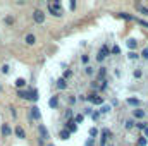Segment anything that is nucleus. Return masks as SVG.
I'll list each match as a JSON object with an SVG mask.
<instances>
[{"label": "nucleus", "instance_id": "1", "mask_svg": "<svg viewBox=\"0 0 148 146\" xmlns=\"http://www.w3.org/2000/svg\"><path fill=\"white\" fill-rule=\"evenodd\" d=\"M48 10H50V14H53V16H62V5H60V2H50L48 3Z\"/></svg>", "mask_w": 148, "mask_h": 146}, {"label": "nucleus", "instance_id": "2", "mask_svg": "<svg viewBox=\"0 0 148 146\" xmlns=\"http://www.w3.org/2000/svg\"><path fill=\"white\" fill-rule=\"evenodd\" d=\"M33 19H35V23L41 24V23H45V14H43L41 10H35V12H33Z\"/></svg>", "mask_w": 148, "mask_h": 146}, {"label": "nucleus", "instance_id": "3", "mask_svg": "<svg viewBox=\"0 0 148 146\" xmlns=\"http://www.w3.org/2000/svg\"><path fill=\"white\" fill-rule=\"evenodd\" d=\"M86 100L91 102V103H95V105H102V103H103V98H102V96H95V95L86 96Z\"/></svg>", "mask_w": 148, "mask_h": 146}, {"label": "nucleus", "instance_id": "4", "mask_svg": "<svg viewBox=\"0 0 148 146\" xmlns=\"http://www.w3.org/2000/svg\"><path fill=\"white\" fill-rule=\"evenodd\" d=\"M107 55H109V46H102V48H100V52H98V57H97V59H98V62H102Z\"/></svg>", "mask_w": 148, "mask_h": 146}, {"label": "nucleus", "instance_id": "5", "mask_svg": "<svg viewBox=\"0 0 148 146\" xmlns=\"http://www.w3.org/2000/svg\"><path fill=\"white\" fill-rule=\"evenodd\" d=\"M38 132H40L41 139H47V138H48V131H47V127H45V126H40V127H38Z\"/></svg>", "mask_w": 148, "mask_h": 146}, {"label": "nucleus", "instance_id": "6", "mask_svg": "<svg viewBox=\"0 0 148 146\" xmlns=\"http://www.w3.org/2000/svg\"><path fill=\"white\" fill-rule=\"evenodd\" d=\"M31 117H33L35 120H40L41 113H40V108H38V107H33V108H31Z\"/></svg>", "mask_w": 148, "mask_h": 146}, {"label": "nucleus", "instance_id": "7", "mask_svg": "<svg viewBox=\"0 0 148 146\" xmlns=\"http://www.w3.org/2000/svg\"><path fill=\"white\" fill-rule=\"evenodd\" d=\"M67 131H69V132H76V131H77L76 120H69V122H67Z\"/></svg>", "mask_w": 148, "mask_h": 146}, {"label": "nucleus", "instance_id": "8", "mask_svg": "<svg viewBox=\"0 0 148 146\" xmlns=\"http://www.w3.org/2000/svg\"><path fill=\"white\" fill-rule=\"evenodd\" d=\"M16 136H17V138H21V139H23V138H26V132H24V129L17 126V127H16Z\"/></svg>", "mask_w": 148, "mask_h": 146}, {"label": "nucleus", "instance_id": "9", "mask_svg": "<svg viewBox=\"0 0 148 146\" xmlns=\"http://www.w3.org/2000/svg\"><path fill=\"white\" fill-rule=\"evenodd\" d=\"M133 113H134L136 119H143V117H145V110H141V108H136Z\"/></svg>", "mask_w": 148, "mask_h": 146}, {"label": "nucleus", "instance_id": "10", "mask_svg": "<svg viewBox=\"0 0 148 146\" xmlns=\"http://www.w3.org/2000/svg\"><path fill=\"white\" fill-rule=\"evenodd\" d=\"M10 132H12L10 127H9L7 124H3V126H2V134H3V136H10Z\"/></svg>", "mask_w": 148, "mask_h": 146}, {"label": "nucleus", "instance_id": "11", "mask_svg": "<svg viewBox=\"0 0 148 146\" xmlns=\"http://www.w3.org/2000/svg\"><path fill=\"white\" fill-rule=\"evenodd\" d=\"M59 136H60V139H64V141H66V139H69L71 132H69L67 129H64V131H60V134H59Z\"/></svg>", "mask_w": 148, "mask_h": 146}, {"label": "nucleus", "instance_id": "12", "mask_svg": "<svg viewBox=\"0 0 148 146\" xmlns=\"http://www.w3.org/2000/svg\"><path fill=\"white\" fill-rule=\"evenodd\" d=\"M26 43H28V45H35V43H36L35 35H28V36H26Z\"/></svg>", "mask_w": 148, "mask_h": 146}, {"label": "nucleus", "instance_id": "13", "mask_svg": "<svg viewBox=\"0 0 148 146\" xmlns=\"http://www.w3.org/2000/svg\"><path fill=\"white\" fill-rule=\"evenodd\" d=\"M24 84H26V81H24V79H21V77H17V79H16V86H17V89H19V88H23Z\"/></svg>", "mask_w": 148, "mask_h": 146}, {"label": "nucleus", "instance_id": "14", "mask_svg": "<svg viewBox=\"0 0 148 146\" xmlns=\"http://www.w3.org/2000/svg\"><path fill=\"white\" fill-rule=\"evenodd\" d=\"M66 86H67V84H66V79H59V81H57V88L66 89Z\"/></svg>", "mask_w": 148, "mask_h": 146}, {"label": "nucleus", "instance_id": "15", "mask_svg": "<svg viewBox=\"0 0 148 146\" xmlns=\"http://www.w3.org/2000/svg\"><path fill=\"white\" fill-rule=\"evenodd\" d=\"M117 16H119V17H122V19H129V21H133V19H134L133 16H129V14H124V12H119Z\"/></svg>", "mask_w": 148, "mask_h": 146}, {"label": "nucleus", "instance_id": "16", "mask_svg": "<svg viewBox=\"0 0 148 146\" xmlns=\"http://www.w3.org/2000/svg\"><path fill=\"white\" fill-rule=\"evenodd\" d=\"M127 48H136V40H127Z\"/></svg>", "mask_w": 148, "mask_h": 146}, {"label": "nucleus", "instance_id": "17", "mask_svg": "<svg viewBox=\"0 0 148 146\" xmlns=\"http://www.w3.org/2000/svg\"><path fill=\"white\" fill-rule=\"evenodd\" d=\"M138 10H140L143 16H147V14H148V9L145 7V5H138Z\"/></svg>", "mask_w": 148, "mask_h": 146}, {"label": "nucleus", "instance_id": "18", "mask_svg": "<svg viewBox=\"0 0 148 146\" xmlns=\"http://www.w3.org/2000/svg\"><path fill=\"white\" fill-rule=\"evenodd\" d=\"M127 103H129V105H140V100H136V98H127Z\"/></svg>", "mask_w": 148, "mask_h": 146}, {"label": "nucleus", "instance_id": "19", "mask_svg": "<svg viewBox=\"0 0 148 146\" xmlns=\"http://www.w3.org/2000/svg\"><path fill=\"white\" fill-rule=\"evenodd\" d=\"M57 103H59V102H57V98L53 96V98L50 100V107H52V108H55V107H57Z\"/></svg>", "mask_w": 148, "mask_h": 146}, {"label": "nucleus", "instance_id": "20", "mask_svg": "<svg viewBox=\"0 0 148 146\" xmlns=\"http://www.w3.org/2000/svg\"><path fill=\"white\" fill-rule=\"evenodd\" d=\"M133 126H134V122H133V120H126V129H131Z\"/></svg>", "mask_w": 148, "mask_h": 146}, {"label": "nucleus", "instance_id": "21", "mask_svg": "<svg viewBox=\"0 0 148 146\" xmlns=\"http://www.w3.org/2000/svg\"><path fill=\"white\" fill-rule=\"evenodd\" d=\"M136 126H138L140 129H143V131H147V129H148V127H147V124H145V122H140V124H136Z\"/></svg>", "mask_w": 148, "mask_h": 146}, {"label": "nucleus", "instance_id": "22", "mask_svg": "<svg viewBox=\"0 0 148 146\" xmlns=\"http://www.w3.org/2000/svg\"><path fill=\"white\" fill-rule=\"evenodd\" d=\"M112 53H115V55H117V53H121V48H119V46L115 45V46L112 48Z\"/></svg>", "mask_w": 148, "mask_h": 146}, {"label": "nucleus", "instance_id": "23", "mask_svg": "<svg viewBox=\"0 0 148 146\" xmlns=\"http://www.w3.org/2000/svg\"><path fill=\"white\" fill-rule=\"evenodd\" d=\"M138 145H140V146H147V139H145V138H141V139L138 141Z\"/></svg>", "mask_w": 148, "mask_h": 146}, {"label": "nucleus", "instance_id": "24", "mask_svg": "<svg viewBox=\"0 0 148 146\" xmlns=\"http://www.w3.org/2000/svg\"><path fill=\"white\" fill-rule=\"evenodd\" d=\"M90 134H91V136H97V134H98V131H97L95 127H91V129H90Z\"/></svg>", "mask_w": 148, "mask_h": 146}, {"label": "nucleus", "instance_id": "25", "mask_svg": "<svg viewBox=\"0 0 148 146\" xmlns=\"http://www.w3.org/2000/svg\"><path fill=\"white\" fill-rule=\"evenodd\" d=\"M9 71H10V69H9V65H2V72H3V74H7Z\"/></svg>", "mask_w": 148, "mask_h": 146}, {"label": "nucleus", "instance_id": "26", "mask_svg": "<svg viewBox=\"0 0 148 146\" xmlns=\"http://www.w3.org/2000/svg\"><path fill=\"white\" fill-rule=\"evenodd\" d=\"M81 62H83V64H88V55H83V57H81Z\"/></svg>", "mask_w": 148, "mask_h": 146}, {"label": "nucleus", "instance_id": "27", "mask_svg": "<svg viewBox=\"0 0 148 146\" xmlns=\"http://www.w3.org/2000/svg\"><path fill=\"white\" fill-rule=\"evenodd\" d=\"M76 122H77V124L83 122V115H76Z\"/></svg>", "mask_w": 148, "mask_h": 146}, {"label": "nucleus", "instance_id": "28", "mask_svg": "<svg viewBox=\"0 0 148 146\" xmlns=\"http://www.w3.org/2000/svg\"><path fill=\"white\" fill-rule=\"evenodd\" d=\"M102 134H103V136H110V131H109V129H103Z\"/></svg>", "mask_w": 148, "mask_h": 146}, {"label": "nucleus", "instance_id": "29", "mask_svg": "<svg viewBox=\"0 0 148 146\" xmlns=\"http://www.w3.org/2000/svg\"><path fill=\"white\" fill-rule=\"evenodd\" d=\"M86 146H93V138H90V139L86 141Z\"/></svg>", "mask_w": 148, "mask_h": 146}, {"label": "nucleus", "instance_id": "30", "mask_svg": "<svg viewBox=\"0 0 148 146\" xmlns=\"http://www.w3.org/2000/svg\"><path fill=\"white\" fill-rule=\"evenodd\" d=\"M71 76H73L71 71H66V72H64V77H71Z\"/></svg>", "mask_w": 148, "mask_h": 146}, {"label": "nucleus", "instance_id": "31", "mask_svg": "<svg viewBox=\"0 0 148 146\" xmlns=\"http://www.w3.org/2000/svg\"><path fill=\"white\" fill-rule=\"evenodd\" d=\"M5 23H7V24H12V23H14V19H12V17H7V19H5Z\"/></svg>", "mask_w": 148, "mask_h": 146}, {"label": "nucleus", "instance_id": "32", "mask_svg": "<svg viewBox=\"0 0 148 146\" xmlns=\"http://www.w3.org/2000/svg\"><path fill=\"white\" fill-rule=\"evenodd\" d=\"M143 59H148V48L143 50Z\"/></svg>", "mask_w": 148, "mask_h": 146}, {"label": "nucleus", "instance_id": "33", "mask_svg": "<svg viewBox=\"0 0 148 146\" xmlns=\"http://www.w3.org/2000/svg\"><path fill=\"white\" fill-rule=\"evenodd\" d=\"M103 76H105V67H102V69H100V77H103Z\"/></svg>", "mask_w": 148, "mask_h": 146}, {"label": "nucleus", "instance_id": "34", "mask_svg": "<svg viewBox=\"0 0 148 146\" xmlns=\"http://www.w3.org/2000/svg\"><path fill=\"white\" fill-rule=\"evenodd\" d=\"M84 71H86V74H93V69H91V67H86Z\"/></svg>", "mask_w": 148, "mask_h": 146}, {"label": "nucleus", "instance_id": "35", "mask_svg": "<svg viewBox=\"0 0 148 146\" xmlns=\"http://www.w3.org/2000/svg\"><path fill=\"white\" fill-rule=\"evenodd\" d=\"M134 77H141V71H134Z\"/></svg>", "mask_w": 148, "mask_h": 146}, {"label": "nucleus", "instance_id": "36", "mask_svg": "<svg viewBox=\"0 0 148 146\" xmlns=\"http://www.w3.org/2000/svg\"><path fill=\"white\" fill-rule=\"evenodd\" d=\"M129 57H131V59H138V55H136L134 52H131V53H129Z\"/></svg>", "mask_w": 148, "mask_h": 146}, {"label": "nucleus", "instance_id": "37", "mask_svg": "<svg viewBox=\"0 0 148 146\" xmlns=\"http://www.w3.org/2000/svg\"><path fill=\"white\" fill-rule=\"evenodd\" d=\"M48 146H53V145H48Z\"/></svg>", "mask_w": 148, "mask_h": 146}]
</instances>
